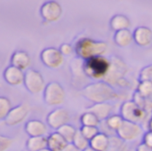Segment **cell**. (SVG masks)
<instances>
[{"label": "cell", "instance_id": "cell-3", "mask_svg": "<svg viewBox=\"0 0 152 151\" xmlns=\"http://www.w3.org/2000/svg\"><path fill=\"white\" fill-rule=\"evenodd\" d=\"M110 59L105 56H97L83 62V71L86 77L98 81H103L110 69Z\"/></svg>", "mask_w": 152, "mask_h": 151}, {"label": "cell", "instance_id": "cell-31", "mask_svg": "<svg viewBox=\"0 0 152 151\" xmlns=\"http://www.w3.org/2000/svg\"><path fill=\"white\" fill-rule=\"evenodd\" d=\"M14 140L9 136L0 134V151H8L12 146Z\"/></svg>", "mask_w": 152, "mask_h": 151}, {"label": "cell", "instance_id": "cell-29", "mask_svg": "<svg viewBox=\"0 0 152 151\" xmlns=\"http://www.w3.org/2000/svg\"><path fill=\"white\" fill-rule=\"evenodd\" d=\"M72 144L80 151H85L90 147V142L82 135L79 130H77V134L72 142Z\"/></svg>", "mask_w": 152, "mask_h": 151}, {"label": "cell", "instance_id": "cell-1", "mask_svg": "<svg viewBox=\"0 0 152 151\" xmlns=\"http://www.w3.org/2000/svg\"><path fill=\"white\" fill-rule=\"evenodd\" d=\"M82 94L86 100L94 104L116 101L119 97L115 89L103 81H98L87 85L83 88Z\"/></svg>", "mask_w": 152, "mask_h": 151}, {"label": "cell", "instance_id": "cell-12", "mask_svg": "<svg viewBox=\"0 0 152 151\" xmlns=\"http://www.w3.org/2000/svg\"><path fill=\"white\" fill-rule=\"evenodd\" d=\"M41 61L49 69H56L60 68L64 62V57L55 47H47L40 53Z\"/></svg>", "mask_w": 152, "mask_h": 151}, {"label": "cell", "instance_id": "cell-5", "mask_svg": "<svg viewBox=\"0 0 152 151\" xmlns=\"http://www.w3.org/2000/svg\"><path fill=\"white\" fill-rule=\"evenodd\" d=\"M43 98L47 106H61L65 102L66 91L60 83L53 81L46 84V86L43 92Z\"/></svg>", "mask_w": 152, "mask_h": 151}, {"label": "cell", "instance_id": "cell-19", "mask_svg": "<svg viewBox=\"0 0 152 151\" xmlns=\"http://www.w3.org/2000/svg\"><path fill=\"white\" fill-rule=\"evenodd\" d=\"M110 136L100 132L90 141V148L96 151H108L110 142Z\"/></svg>", "mask_w": 152, "mask_h": 151}, {"label": "cell", "instance_id": "cell-32", "mask_svg": "<svg viewBox=\"0 0 152 151\" xmlns=\"http://www.w3.org/2000/svg\"><path fill=\"white\" fill-rule=\"evenodd\" d=\"M140 81H148L152 83V64L144 67L139 75Z\"/></svg>", "mask_w": 152, "mask_h": 151}, {"label": "cell", "instance_id": "cell-21", "mask_svg": "<svg viewBox=\"0 0 152 151\" xmlns=\"http://www.w3.org/2000/svg\"><path fill=\"white\" fill-rule=\"evenodd\" d=\"M114 41L119 47H127L134 42L133 32L129 29L120 30L115 33Z\"/></svg>", "mask_w": 152, "mask_h": 151}, {"label": "cell", "instance_id": "cell-26", "mask_svg": "<svg viewBox=\"0 0 152 151\" xmlns=\"http://www.w3.org/2000/svg\"><path fill=\"white\" fill-rule=\"evenodd\" d=\"M136 92L146 100H152V83L148 81H140Z\"/></svg>", "mask_w": 152, "mask_h": 151}, {"label": "cell", "instance_id": "cell-4", "mask_svg": "<svg viewBox=\"0 0 152 151\" xmlns=\"http://www.w3.org/2000/svg\"><path fill=\"white\" fill-rule=\"evenodd\" d=\"M111 66L109 71V74L103 80V82L107 83L110 86L114 88V86L126 87L130 84L126 79V76L128 73V66L126 63L119 57L113 56L110 58Z\"/></svg>", "mask_w": 152, "mask_h": 151}, {"label": "cell", "instance_id": "cell-18", "mask_svg": "<svg viewBox=\"0 0 152 151\" xmlns=\"http://www.w3.org/2000/svg\"><path fill=\"white\" fill-rule=\"evenodd\" d=\"M67 144L68 142L58 132H54L47 135V149L49 150L61 151Z\"/></svg>", "mask_w": 152, "mask_h": 151}, {"label": "cell", "instance_id": "cell-24", "mask_svg": "<svg viewBox=\"0 0 152 151\" xmlns=\"http://www.w3.org/2000/svg\"><path fill=\"white\" fill-rule=\"evenodd\" d=\"M80 122L82 126H93V127H99L101 121L100 119L92 112L86 111L80 117Z\"/></svg>", "mask_w": 152, "mask_h": 151}, {"label": "cell", "instance_id": "cell-6", "mask_svg": "<svg viewBox=\"0 0 152 151\" xmlns=\"http://www.w3.org/2000/svg\"><path fill=\"white\" fill-rule=\"evenodd\" d=\"M148 113L133 101H125L120 107V116L124 120L139 125L144 122L148 117Z\"/></svg>", "mask_w": 152, "mask_h": 151}, {"label": "cell", "instance_id": "cell-33", "mask_svg": "<svg viewBox=\"0 0 152 151\" xmlns=\"http://www.w3.org/2000/svg\"><path fill=\"white\" fill-rule=\"evenodd\" d=\"M59 51L61 52V53L63 55V57L65 56H69L70 54H72V53L74 52V47L70 44H62L60 48Z\"/></svg>", "mask_w": 152, "mask_h": 151}, {"label": "cell", "instance_id": "cell-34", "mask_svg": "<svg viewBox=\"0 0 152 151\" xmlns=\"http://www.w3.org/2000/svg\"><path fill=\"white\" fill-rule=\"evenodd\" d=\"M142 143L145 144L146 146L152 148V132L148 131L143 134L142 137Z\"/></svg>", "mask_w": 152, "mask_h": 151}, {"label": "cell", "instance_id": "cell-9", "mask_svg": "<svg viewBox=\"0 0 152 151\" xmlns=\"http://www.w3.org/2000/svg\"><path fill=\"white\" fill-rule=\"evenodd\" d=\"M116 133L117 136L125 142H131L138 140L143 134V129L139 124L125 120Z\"/></svg>", "mask_w": 152, "mask_h": 151}, {"label": "cell", "instance_id": "cell-30", "mask_svg": "<svg viewBox=\"0 0 152 151\" xmlns=\"http://www.w3.org/2000/svg\"><path fill=\"white\" fill-rule=\"evenodd\" d=\"M79 131L82 133V135L89 142L100 133L99 127H93V126H82L79 129Z\"/></svg>", "mask_w": 152, "mask_h": 151}, {"label": "cell", "instance_id": "cell-2", "mask_svg": "<svg viewBox=\"0 0 152 151\" xmlns=\"http://www.w3.org/2000/svg\"><path fill=\"white\" fill-rule=\"evenodd\" d=\"M108 51V44L97 41L90 37H82L75 44L74 52L82 61H87L94 57L104 56Z\"/></svg>", "mask_w": 152, "mask_h": 151}, {"label": "cell", "instance_id": "cell-13", "mask_svg": "<svg viewBox=\"0 0 152 151\" xmlns=\"http://www.w3.org/2000/svg\"><path fill=\"white\" fill-rule=\"evenodd\" d=\"M49 132L48 125L43 121L32 119L26 123L25 133L28 137H43L47 136Z\"/></svg>", "mask_w": 152, "mask_h": 151}, {"label": "cell", "instance_id": "cell-20", "mask_svg": "<svg viewBox=\"0 0 152 151\" xmlns=\"http://www.w3.org/2000/svg\"><path fill=\"white\" fill-rule=\"evenodd\" d=\"M110 28L118 32L124 29H128L131 26V21L129 18L123 14H116L110 20Z\"/></svg>", "mask_w": 152, "mask_h": 151}, {"label": "cell", "instance_id": "cell-23", "mask_svg": "<svg viewBox=\"0 0 152 151\" xmlns=\"http://www.w3.org/2000/svg\"><path fill=\"white\" fill-rule=\"evenodd\" d=\"M56 132H58L68 143H72V142L77 134V129L74 125H72L70 124H67V125H63L62 127H61Z\"/></svg>", "mask_w": 152, "mask_h": 151}, {"label": "cell", "instance_id": "cell-8", "mask_svg": "<svg viewBox=\"0 0 152 151\" xmlns=\"http://www.w3.org/2000/svg\"><path fill=\"white\" fill-rule=\"evenodd\" d=\"M62 7L59 2L46 1L40 7V15L45 24L58 21L62 16Z\"/></svg>", "mask_w": 152, "mask_h": 151}, {"label": "cell", "instance_id": "cell-28", "mask_svg": "<svg viewBox=\"0 0 152 151\" xmlns=\"http://www.w3.org/2000/svg\"><path fill=\"white\" fill-rule=\"evenodd\" d=\"M12 109L11 101L5 96H0V120H4Z\"/></svg>", "mask_w": 152, "mask_h": 151}, {"label": "cell", "instance_id": "cell-38", "mask_svg": "<svg viewBox=\"0 0 152 151\" xmlns=\"http://www.w3.org/2000/svg\"><path fill=\"white\" fill-rule=\"evenodd\" d=\"M85 151H96V150H93V149H91V148L89 147L88 149H86Z\"/></svg>", "mask_w": 152, "mask_h": 151}, {"label": "cell", "instance_id": "cell-17", "mask_svg": "<svg viewBox=\"0 0 152 151\" xmlns=\"http://www.w3.org/2000/svg\"><path fill=\"white\" fill-rule=\"evenodd\" d=\"M113 109L114 107L112 104L109 102H104V103H96L92 105L91 107L88 108L87 111L94 114L100 119V121H105L110 116L112 115Z\"/></svg>", "mask_w": 152, "mask_h": 151}, {"label": "cell", "instance_id": "cell-16", "mask_svg": "<svg viewBox=\"0 0 152 151\" xmlns=\"http://www.w3.org/2000/svg\"><path fill=\"white\" fill-rule=\"evenodd\" d=\"M134 42L139 46L146 47L152 43V30L145 26L138 27L133 32Z\"/></svg>", "mask_w": 152, "mask_h": 151}, {"label": "cell", "instance_id": "cell-35", "mask_svg": "<svg viewBox=\"0 0 152 151\" xmlns=\"http://www.w3.org/2000/svg\"><path fill=\"white\" fill-rule=\"evenodd\" d=\"M136 151H152V148H150L148 146H146L145 144H143L142 142L141 144H139L136 148Z\"/></svg>", "mask_w": 152, "mask_h": 151}, {"label": "cell", "instance_id": "cell-7", "mask_svg": "<svg viewBox=\"0 0 152 151\" xmlns=\"http://www.w3.org/2000/svg\"><path fill=\"white\" fill-rule=\"evenodd\" d=\"M24 86L31 94H39L44 92L46 83L43 75L33 69L25 71Z\"/></svg>", "mask_w": 152, "mask_h": 151}, {"label": "cell", "instance_id": "cell-27", "mask_svg": "<svg viewBox=\"0 0 152 151\" xmlns=\"http://www.w3.org/2000/svg\"><path fill=\"white\" fill-rule=\"evenodd\" d=\"M110 148L108 151H126L127 150V145L126 142L122 141L120 138H118L117 135H112L110 137Z\"/></svg>", "mask_w": 152, "mask_h": 151}, {"label": "cell", "instance_id": "cell-25", "mask_svg": "<svg viewBox=\"0 0 152 151\" xmlns=\"http://www.w3.org/2000/svg\"><path fill=\"white\" fill-rule=\"evenodd\" d=\"M124 119L123 117L120 116V115H116V114H113L111 116H110L106 120H105V124L106 125L109 127V129L110 131H112L113 133L117 132L120 126L122 125V124L124 123Z\"/></svg>", "mask_w": 152, "mask_h": 151}, {"label": "cell", "instance_id": "cell-10", "mask_svg": "<svg viewBox=\"0 0 152 151\" xmlns=\"http://www.w3.org/2000/svg\"><path fill=\"white\" fill-rule=\"evenodd\" d=\"M31 111V107L28 103H21L18 106L12 108L9 112L8 116L4 119V123L6 125L10 127L17 126L23 123L28 117L29 116Z\"/></svg>", "mask_w": 152, "mask_h": 151}, {"label": "cell", "instance_id": "cell-11", "mask_svg": "<svg viewBox=\"0 0 152 151\" xmlns=\"http://www.w3.org/2000/svg\"><path fill=\"white\" fill-rule=\"evenodd\" d=\"M70 120L69 112L63 109L58 108L52 110L46 117V125L51 129L54 130L55 132L58 131L63 125L69 124Z\"/></svg>", "mask_w": 152, "mask_h": 151}, {"label": "cell", "instance_id": "cell-36", "mask_svg": "<svg viewBox=\"0 0 152 151\" xmlns=\"http://www.w3.org/2000/svg\"><path fill=\"white\" fill-rule=\"evenodd\" d=\"M61 151H80L79 150H77L72 143H68L67 146L62 150Z\"/></svg>", "mask_w": 152, "mask_h": 151}, {"label": "cell", "instance_id": "cell-14", "mask_svg": "<svg viewBox=\"0 0 152 151\" xmlns=\"http://www.w3.org/2000/svg\"><path fill=\"white\" fill-rule=\"evenodd\" d=\"M3 77L8 85L12 86H20L24 84L25 72L10 65L4 69Z\"/></svg>", "mask_w": 152, "mask_h": 151}, {"label": "cell", "instance_id": "cell-37", "mask_svg": "<svg viewBox=\"0 0 152 151\" xmlns=\"http://www.w3.org/2000/svg\"><path fill=\"white\" fill-rule=\"evenodd\" d=\"M148 128H149V131L152 132V117L149 120V123H148Z\"/></svg>", "mask_w": 152, "mask_h": 151}, {"label": "cell", "instance_id": "cell-15", "mask_svg": "<svg viewBox=\"0 0 152 151\" xmlns=\"http://www.w3.org/2000/svg\"><path fill=\"white\" fill-rule=\"evenodd\" d=\"M31 63H32L31 57L25 51H21V50L16 51L12 53L11 57V65L24 72L29 69Z\"/></svg>", "mask_w": 152, "mask_h": 151}, {"label": "cell", "instance_id": "cell-39", "mask_svg": "<svg viewBox=\"0 0 152 151\" xmlns=\"http://www.w3.org/2000/svg\"><path fill=\"white\" fill-rule=\"evenodd\" d=\"M42 151H51V150H49L48 149H45V150H42Z\"/></svg>", "mask_w": 152, "mask_h": 151}, {"label": "cell", "instance_id": "cell-22", "mask_svg": "<svg viewBox=\"0 0 152 151\" xmlns=\"http://www.w3.org/2000/svg\"><path fill=\"white\" fill-rule=\"evenodd\" d=\"M27 151H42L47 149V136L28 137L26 142Z\"/></svg>", "mask_w": 152, "mask_h": 151}]
</instances>
